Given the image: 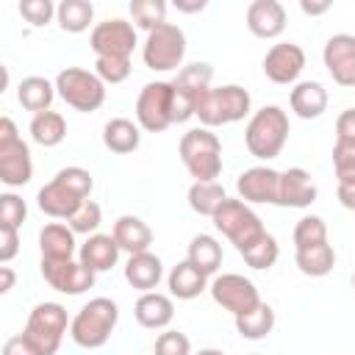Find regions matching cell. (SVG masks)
Instances as JSON below:
<instances>
[{"label": "cell", "mask_w": 355, "mask_h": 355, "mask_svg": "<svg viewBox=\"0 0 355 355\" xmlns=\"http://www.w3.org/2000/svg\"><path fill=\"white\" fill-rule=\"evenodd\" d=\"M92 175L83 166H64L55 172L50 183H44L36 194L39 211L53 219H69L92 194Z\"/></svg>", "instance_id": "obj_1"}, {"label": "cell", "mask_w": 355, "mask_h": 355, "mask_svg": "<svg viewBox=\"0 0 355 355\" xmlns=\"http://www.w3.org/2000/svg\"><path fill=\"white\" fill-rule=\"evenodd\" d=\"M288 139V114L280 105H263L255 111L244 128V144L250 155L269 161L277 158Z\"/></svg>", "instance_id": "obj_2"}, {"label": "cell", "mask_w": 355, "mask_h": 355, "mask_svg": "<svg viewBox=\"0 0 355 355\" xmlns=\"http://www.w3.org/2000/svg\"><path fill=\"white\" fill-rule=\"evenodd\" d=\"M116 322H119V308H116V302L108 300V297H94V300H89V302L78 311V316L72 319L69 336H72V341H75L78 347H83V349H97V347H103V344L111 338Z\"/></svg>", "instance_id": "obj_3"}, {"label": "cell", "mask_w": 355, "mask_h": 355, "mask_svg": "<svg viewBox=\"0 0 355 355\" xmlns=\"http://www.w3.org/2000/svg\"><path fill=\"white\" fill-rule=\"evenodd\" d=\"M180 161L194 180H216L222 172V141L208 128H194L180 139Z\"/></svg>", "instance_id": "obj_4"}, {"label": "cell", "mask_w": 355, "mask_h": 355, "mask_svg": "<svg viewBox=\"0 0 355 355\" xmlns=\"http://www.w3.org/2000/svg\"><path fill=\"white\" fill-rule=\"evenodd\" d=\"M211 219H214V227H216L222 236H227L230 244H233L239 252H244L250 244H255V241L266 233L261 216H258L244 200L227 197Z\"/></svg>", "instance_id": "obj_5"}, {"label": "cell", "mask_w": 355, "mask_h": 355, "mask_svg": "<svg viewBox=\"0 0 355 355\" xmlns=\"http://www.w3.org/2000/svg\"><path fill=\"white\" fill-rule=\"evenodd\" d=\"M250 92L239 83H227L219 89H208V94L200 100L197 114L202 128H216V125H230L239 122L250 114Z\"/></svg>", "instance_id": "obj_6"}, {"label": "cell", "mask_w": 355, "mask_h": 355, "mask_svg": "<svg viewBox=\"0 0 355 355\" xmlns=\"http://www.w3.org/2000/svg\"><path fill=\"white\" fill-rule=\"evenodd\" d=\"M69 316L67 308L58 302H39L25 322V338L39 349V355H55L61 347V338L69 327Z\"/></svg>", "instance_id": "obj_7"}, {"label": "cell", "mask_w": 355, "mask_h": 355, "mask_svg": "<svg viewBox=\"0 0 355 355\" xmlns=\"http://www.w3.org/2000/svg\"><path fill=\"white\" fill-rule=\"evenodd\" d=\"M55 92L67 105L83 114H92L105 103V83L97 78V72L80 69V67L61 69L55 75Z\"/></svg>", "instance_id": "obj_8"}, {"label": "cell", "mask_w": 355, "mask_h": 355, "mask_svg": "<svg viewBox=\"0 0 355 355\" xmlns=\"http://www.w3.org/2000/svg\"><path fill=\"white\" fill-rule=\"evenodd\" d=\"M33 178V161L28 144L19 139L11 116L0 119V180L8 189L25 186Z\"/></svg>", "instance_id": "obj_9"}, {"label": "cell", "mask_w": 355, "mask_h": 355, "mask_svg": "<svg viewBox=\"0 0 355 355\" xmlns=\"http://www.w3.org/2000/svg\"><path fill=\"white\" fill-rule=\"evenodd\" d=\"M183 55H186V33L175 22H164L153 28L141 47V58L147 69H155V72L178 69L183 64Z\"/></svg>", "instance_id": "obj_10"}, {"label": "cell", "mask_w": 355, "mask_h": 355, "mask_svg": "<svg viewBox=\"0 0 355 355\" xmlns=\"http://www.w3.org/2000/svg\"><path fill=\"white\" fill-rule=\"evenodd\" d=\"M136 122L147 133H164L172 122V80H153L136 97Z\"/></svg>", "instance_id": "obj_11"}, {"label": "cell", "mask_w": 355, "mask_h": 355, "mask_svg": "<svg viewBox=\"0 0 355 355\" xmlns=\"http://www.w3.org/2000/svg\"><path fill=\"white\" fill-rule=\"evenodd\" d=\"M208 291H211L214 302L219 308H225L227 313H233V316L250 313L252 308H258L263 302L261 294H258V288H255V283L247 280L244 275H233V272L214 277V283L208 286Z\"/></svg>", "instance_id": "obj_12"}, {"label": "cell", "mask_w": 355, "mask_h": 355, "mask_svg": "<svg viewBox=\"0 0 355 355\" xmlns=\"http://www.w3.org/2000/svg\"><path fill=\"white\" fill-rule=\"evenodd\" d=\"M89 47L94 50L97 58L103 55H114V58H130L133 47H136V28L122 19V17H114V19H103L92 28L89 33Z\"/></svg>", "instance_id": "obj_13"}, {"label": "cell", "mask_w": 355, "mask_h": 355, "mask_svg": "<svg viewBox=\"0 0 355 355\" xmlns=\"http://www.w3.org/2000/svg\"><path fill=\"white\" fill-rule=\"evenodd\" d=\"M42 277L61 294H83L94 286V272L80 261H42Z\"/></svg>", "instance_id": "obj_14"}, {"label": "cell", "mask_w": 355, "mask_h": 355, "mask_svg": "<svg viewBox=\"0 0 355 355\" xmlns=\"http://www.w3.org/2000/svg\"><path fill=\"white\" fill-rule=\"evenodd\" d=\"M305 69V53L300 44L294 42H280V44H272L263 55V75L272 80V83H294L300 78V72Z\"/></svg>", "instance_id": "obj_15"}, {"label": "cell", "mask_w": 355, "mask_h": 355, "mask_svg": "<svg viewBox=\"0 0 355 355\" xmlns=\"http://www.w3.org/2000/svg\"><path fill=\"white\" fill-rule=\"evenodd\" d=\"M236 191L239 200L250 202H266V205H277V194H280V172L272 166H252L244 169L236 180Z\"/></svg>", "instance_id": "obj_16"}, {"label": "cell", "mask_w": 355, "mask_h": 355, "mask_svg": "<svg viewBox=\"0 0 355 355\" xmlns=\"http://www.w3.org/2000/svg\"><path fill=\"white\" fill-rule=\"evenodd\" d=\"M324 67L338 86H355V36L336 33L324 42Z\"/></svg>", "instance_id": "obj_17"}, {"label": "cell", "mask_w": 355, "mask_h": 355, "mask_svg": "<svg viewBox=\"0 0 355 355\" xmlns=\"http://www.w3.org/2000/svg\"><path fill=\"white\" fill-rule=\"evenodd\" d=\"M247 28L258 39H275L286 31V8L277 0H252L247 6Z\"/></svg>", "instance_id": "obj_18"}, {"label": "cell", "mask_w": 355, "mask_h": 355, "mask_svg": "<svg viewBox=\"0 0 355 355\" xmlns=\"http://www.w3.org/2000/svg\"><path fill=\"white\" fill-rule=\"evenodd\" d=\"M311 202H316V186H313L311 175L302 166H291V169L280 172L277 205H286V208H308Z\"/></svg>", "instance_id": "obj_19"}, {"label": "cell", "mask_w": 355, "mask_h": 355, "mask_svg": "<svg viewBox=\"0 0 355 355\" xmlns=\"http://www.w3.org/2000/svg\"><path fill=\"white\" fill-rule=\"evenodd\" d=\"M119 244H116V239L111 236V233H92L83 244H80V250H78V261L83 263V266H89L94 275L97 272H108L111 266H116V261H119Z\"/></svg>", "instance_id": "obj_20"}, {"label": "cell", "mask_w": 355, "mask_h": 355, "mask_svg": "<svg viewBox=\"0 0 355 355\" xmlns=\"http://www.w3.org/2000/svg\"><path fill=\"white\" fill-rule=\"evenodd\" d=\"M39 250L42 261H72L78 247H75V230L61 222H50L39 233Z\"/></svg>", "instance_id": "obj_21"}, {"label": "cell", "mask_w": 355, "mask_h": 355, "mask_svg": "<svg viewBox=\"0 0 355 355\" xmlns=\"http://www.w3.org/2000/svg\"><path fill=\"white\" fill-rule=\"evenodd\" d=\"M161 277H164V263H161V258L153 255L150 250L130 255L128 263H125V280H128L133 288H139L141 294L155 291V286L161 283Z\"/></svg>", "instance_id": "obj_22"}, {"label": "cell", "mask_w": 355, "mask_h": 355, "mask_svg": "<svg viewBox=\"0 0 355 355\" xmlns=\"http://www.w3.org/2000/svg\"><path fill=\"white\" fill-rule=\"evenodd\" d=\"M133 313H136V322L141 327L161 330L175 319V305H172V297H166L161 291H147L136 300Z\"/></svg>", "instance_id": "obj_23"}, {"label": "cell", "mask_w": 355, "mask_h": 355, "mask_svg": "<svg viewBox=\"0 0 355 355\" xmlns=\"http://www.w3.org/2000/svg\"><path fill=\"white\" fill-rule=\"evenodd\" d=\"M111 236L116 239L119 250H125V252H130V255L147 252L150 244H153V230L147 227V222L139 219V216H130V214H125V216H119V219L114 222Z\"/></svg>", "instance_id": "obj_24"}, {"label": "cell", "mask_w": 355, "mask_h": 355, "mask_svg": "<svg viewBox=\"0 0 355 355\" xmlns=\"http://www.w3.org/2000/svg\"><path fill=\"white\" fill-rule=\"evenodd\" d=\"M211 78H214L211 64L194 61V64H186V67L178 72V78L172 80V86H175L183 97H189V100L194 103V114H197L200 100H202V97L208 94V89H211Z\"/></svg>", "instance_id": "obj_25"}, {"label": "cell", "mask_w": 355, "mask_h": 355, "mask_svg": "<svg viewBox=\"0 0 355 355\" xmlns=\"http://www.w3.org/2000/svg\"><path fill=\"white\" fill-rule=\"evenodd\" d=\"M291 111L300 116V119H316L324 114L327 108V92L322 83L316 80H300L294 89H291Z\"/></svg>", "instance_id": "obj_26"}, {"label": "cell", "mask_w": 355, "mask_h": 355, "mask_svg": "<svg viewBox=\"0 0 355 355\" xmlns=\"http://www.w3.org/2000/svg\"><path fill=\"white\" fill-rule=\"evenodd\" d=\"M205 280L208 275H202L191 261H180L178 266H172L169 277H166V286H169V294L178 297V300H194L205 291Z\"/></svg>", "instance_id": "obj_27"}, {"label": "cell", "mask_w": 355, "mask_h": 355, "mask_svg": "<svg viewBox=\"0 0 355 355\" xmlns=\"http://www.w3.org/2000/svg\"><path fill=\"white\" fill-rule=\"evenodd\" d=\"M103 144L111 153H116V155H128V153L139 150V144H141L139 125L130 122V119H125V116H114L103 128Z\"/></svg>", "instance_id": "obj_28"}, {"label": "cell", "mask_w": 355, "mask_h": 355, "mask_svg": "<svg viewBox=\"0 0 355 355\" xmlns=\"http://www.w3.org/2000/svg\"><path fill=\"white\" fill-rule=\"evenodd\" d=\"M17 97H19V105L36 116L42 111H50V103L55 97V83H50L47 78H39V75L22 78V83L17 89Z\"/></svg>", "instance_id": "obj_29"}, {"label": "cell", "mask_w": 355, "mask_h": 355, "mask_svg": "<svg viewBox=\"0 0 355 355\" xmlns=\"http://www.w3.org/2000/svg\"><path fill=\"white\" fill-rule=\"evenodd\" d=\"M294 261H297V269L308 277H324L333 272L336 266V252L327 241L322 244H313V247H302L294 252Z\"/></svg>", "instance_id": "obj_30"}, {"label": "cell", "mask_w": 355, "mask_h": 355, "mask_svg": "<svg viewBox=\"0 0 355 355\" xmlns=\"http://www.w3.org/2000/svg\"><path fill=\"white\" fill-rule=\"evenodd\" d=\"M225 200L227 194L216 180H194L189 189V208L200 216H214Z\"/></svg>", "instance_id": "obj_31"}, {"label": "cell", "mask_w": 355, "mask_h": 355, "mask_svg": "<svg viewBox=\"0 0 355 355\" xmlns=\"http://www.w3.org/2000/svg\"><path fill=\"white\" fill-rule=\"evenodd\" d=\"M67 136V119L58 111H42L31 119V139L42 147H55Z\"/></svg>", "instance_id": "obj_32"}, {"label": "cell", "mask_w": 355, "mask_h": 355, "mask_svg": "<svg viewBox=\"0 0 355 355\" xmlns=\"http://www.w3.org/2000/svg\"><path fill=\"white\" fill-rule=\"evenodd\" d=\"M186 261H191L202 275H214L219 269V263H222V247H219V241L214 236L200 233V236L191 239Z\"/></svg>", "instance_id": "obj_33"}, {"label": "cell", "mask_w": 355, "mask_h": 355, "mask_svg": "<svg viewBox=\"0 0 355 355\" xmlns=\"http://www.w3.org/2000/svg\"><path fill=\"white\" fill-rule=\"evenodd\" d=\"M236 319V330L239 336L250 338V341H258V338H266L275 327V311L272 305L261 302L258 308H252L250 313H241V316H233Z\"/></svg>", "instance_id": "obj_34"}, {"label": "cell", "mask_w": 355, "mask_h": 355, "mask_svg": "<svg viewBox=\"0 0 355 355\" xmlns=\"http://www.w3.org/2000/svg\"><path fill=\"white\" fill-rule=\"evenodd\" d=\"M55 19L64 31L69 33H80L92 25L94 19V6L89 0H61L55 8Z\"/></svg>", "instance_id": "obj_35"}, {"label": "cell", "mask_w": 355, "mask_h": 355, "mask_svg": "<svg viewBox=\"0 0 355 355\" xmlns=\"http://www.w3.org/2000/svg\"><path fill=\"white\" fill-rule=\"evenodd\" d=\"M241 258H244V263L247 266H252V269H269V266H275V261H277V255H280V247H277V239L272 236V233H263L255 244H250L244 252H239Z\"/></svg>", "instance_id": "obj_36"}, {"label": "cell", "mask_w": 355, "mask_h": 355, "mask_svg": "<svg viewBox=\"0 0 355 355\" xmlns=\"http://www.w3.org/2000/svg\"><path fill=\"white\" fill-rule=\"evenodd\" d=\"M130 17L139 28H144L147 33L158 25H164L166 19V3L164 0H133L130 3Z\"/></svg>", "instance_id": "obj_37"}, {"label": "cell", "mask_w": 355, "mask_h": 355, "mask_svg": "<svg viewBox=\"0 0 355 355\" xmlns=\"http://www.w3.org/2000/svg\"><path fill=\"white\" fill-rule=\"evenodd\" d=\"M327 241V225L322 216H302L297 225H294V247L302 250V247H313V244H322Z\"/></svg>", "instance_id": "obj_38"}, {"label": "cell", "mask_w": 355, "mask_h": 355, "mask_svg": "<svg viewBox=\"0 0 355 355\" xmlns=\"http://www.w3.org/2000/svg\"><path fill=\"white\" fill-rule=\"evenodd\" d=\"M67 222H69V227H72L75 233H86V236H89V233H94V230L100 227V222H103V211H100V205H97L94 200H86V202H83Z\"/></svg>", "instance_id": "obj_39"}, {"label": "cell", "mask_w": 355, "mask_h": 355, "mask_svg": "<svg viewBox=\"0 0 355 355\" xmlns=\"http://www.w3.org/2000/svg\"><path fill=\"white\" fill-rule=\"evenodd\" d=\"M94 72L103 83H122L130 75V58H114V55H103L94 61Z\"/></svg>", "instance_id": "obj_40"}, {"label": "cell", "mask_w": 355, "mask_h": 355, "mask_svg": "<svg viewBox=\"0 0 355 355\" xmlns=\"http://www.w3.org/2000/svg\"><path fill=\"white\" fill-rule=\"evenodd\" d=\"M28 216V208H25V200L17 197V194H3L0 197V225H11L19 230V225L25 222Z\"/></svg>", "instance_id": "obj_41"}, {"label": "cell", "mask_w": 355, "mask_h": 355, "mask_svg": "<svg viewBox=\"0 0 355 355\" xmlns=\"http://www.w3.org/2000/svg\"><path fill=\"white\" fill-rule=\"evenodd\" d=\"M155 355H191V341L180 330H166L155 338Z\"/></svg>", "instance_id": "obj_42"}, {"label": "cell", "mask_w": 355, "mask_h": 355, "mask_svg": "<svg viewBox=\"0 0 355 355\" xmlns=\"http://www.w3.org/2000/svg\"><path fill=\"white\" fill-rule=\"evenodd\" d=\"M55 8L58 6H53L50 0H22L19 3V14L31 22V25H47L50 19H53V14H55Z\"/></svg>", "instance_id": "obj_43"}, {"label": "cell", "mask_w": 355, "mask_h": 355, "mask_svg": "<svg viewBox=\"0 0 355 355\" xmlns=\"http://www.w3.org/2000/svg\"><path fill=\"white\" fill-rule=\"evenodd\" d=\"M19 252V230L11 225H0V261L8 263Z\"/></svg>", "instance_id": "obj_44"}, {"label": "cell", "mask_w": 355, "mask_h": 355, "mask_svg": "<svg viewBox=\"0 0 355 355\" xmlns=\"http://www.w3.org/2000/svg\"><path fill=\"white\" fill-rule=\"evenodd\" d=\"M336 141H355V108H344L336 119Z\"/></svg>", "instance_id": "obj_45"}, {"label": "cell", "mask_w": 355, "mask_h": 355, "mask_svg": "<svg viewBox=\"0 0 355 355\" xmlns=\"http://www.w3.org/2000/svg\"><path fill=\"white\" fill-rule=\"evenodd\" d=\"M333 166L336 169L355 166V141H336L333 144Z\"/></svg>", "instance_id": "obj_46"}, {"label": "cell", "mask_w": 355, "mask_h": 355, "mask_svg": "<svg viewBox=\"0 0 355 355\" xmlns=\"http://www.w3.org/2000/svg\"><path fill=\"white\" fill-rule=\"evenodd\" d=\"M3 355H39V349L25 338V333H19L3 344Z\"/></svg>", "instance_id": "obj_47"}, {"label": "cell", "mask_w": 355, "mask_h": 355, "mask_svg": "<svg viewBox=\"0 0 355 355\" xmlns=\"http://www.w3.org/2000/svg\"><path fill=\"white\" fill-rule=\"evenodd\" d=\"M300 8H302V14H308V17H319V14L330 11V0H319V3H313V0H300Z\"/></svg>", "instance_id": "obj_48"}, {"label": "cell", "mask_w": 355, "mask_h": 355, "mask_svg": "<svg viewBox=\"0 0 355 355\" xmlns=\"http://www.w3.org/2000/svg\"><path fill=\"white\" fill-rule=\"evenodd\" d=\"M338 202L349 211H355V186H338Z\"/></svg>", "instance_id": "obj_49"}, {"label": "cell", "mask_w": 355, "mask_h": 355, "mask_svg": "<svg viewBox=\"0 0 355 355\" xmlns=\"http://www.w3.org/2000/svg\"><path fill=\"white\" fill-rule=\"evenodd\" d=\"M11 288H14V269L0 266V294H8Z\"/></svg>", "instance_id": "obj_50"}, {"label": "cell", "mask_w": 355, "mask_h": 355, "mask_svg": "<svg viewBox=\"0 0 355 355\" xmlns=\"http://www.w3.org/2000/svg\"><path fill=\"white\" fill-rule=\"evenodd\" d=\"M178 6V11H183V14H194V11H202L208 3L205 0H194V3H186V0H178L175 3Z\"/></svg>", "instance_id": "obj_51"}, {"label": "cell", "mask_w": 355, "mask_h": 355, "mask_svg": "<svg viewBox=\"0 0 355 355\" xmlns=\"http://www.w3.org/2000/svg\"><path fill=\"white\" fill-rule=\"evenodd\" d=\"M336 178H338V186H355V166L336 169Z\"/></svg>", "instance_id": "obj_52"}, {"label": "cell", "mask_w": 355, "mask_h": 355, "mask_svg": "<svg viewBox=\"0 0 355 355\" xmlns=\"http://www.w3.org/2000/svg\"><path fill=\"white\" fill-rule=\"evenodd\" d=\"M197 355H225V352L222 349H200Z\"/></svg>", "instance_id": "obj_53"}, {"label": "cell", "mask_w": 355, "mask_h": 355, "mask_svg": "<svg viewBox=\"0 0 355 355\" xmlns=\"http://www.w3.org/2000/svg\"><path fill=\"white\" fill-rule=\"evenodd\" d=\"M352 288H355V275H352Z\"/></svg>", "instance_id": "obj_54"}, {"label": "cell", "mask_w": 355, "mask_h": 355, "mask_svg": "<svg viewBox=\"0 0 355 355\" xmlns=\"http://www.w3.org/2000/svg\"><path fill=\"white\" fill-rule=\"evenodd\" d=\"M250 355H258V352H250Z\"/></svg>", "instance_id": "obj_55"}]
</instances>
